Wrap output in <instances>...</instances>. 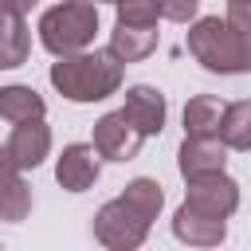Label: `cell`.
Listing matches in <instances>:
<instances>
[{"label":"cell","instance_id":"obj_16","mask_svg":"<svg viewBox=\"0 0 251 251\" xmlns=\"http://www.w3.org/2000/svg\"><path fill=\"white\" fill-rule=\"evenodd\" d=\"M220 137H224L227 149H251V98H239V102L224 106Z\"/></svg>","mask_w":251,"mask_h":251},{"label":"cell","instance_id":"obj_23","mask_svg":"<svg viewBox=\"0 0 251 251\" xmlns=\"http://www.w3.org/2000/svg\"><path fill=\"white\" fill-rule=\"evenodd\" d=\"M227 4H243V0H227Z\"/></svg>","mask_w":251,"mask_h":251},{"label":"cell","instance_id":"obj_21","mask_svg":"<svg viewBox=\"0 0 251 251\" xmlns=\"http://www.w3.org/2000/svg\"><path fill=\"white\" fill-rule=\"evenodd\" d=\"M35 4H39V0H0V8H8V12H20V16H24V12H31Z\"/></svg>","mask_w":251,"mask_h":251},{"label":"cell","instance_id":"obj_14","mask_svg":"<svg viewBox=\"0 0 251 251\" xmlns=\"http://www.w3.org/2000/svg\"><path fill=\"white\" fill-rule=\"evenodd\" d=\"M27 47H31V35H27L24 16L0 8V71L24 67L27 63Z\"/></svg>","mask_w":251,"mask_h":251},{"label":"cell","instance_id":"obj_7","mask_svg":"<svg viewBox=\"0 0 251 251\" xmlns=\"http://www.w3.org/2000/svg\"><path fill=\"white\" fill-rule=\"evenodd\" d=\"M173 235L180 243H192V247H216L227 235V220L212 216V212H200L192 204H180L176 216H173Z\"/></svg>","mask_w":251,"mask_h":251},{"label":"cell","instance_id":"obj_11","mask_svg":"<svg viewBox=\"0 0 251 251\" xmlns=\"http://www.w3.org/2000/svg\"><path fill=\"white\" fill-rule=\"evenodd\" d=\"M47 149H51V129L43 126V118H24V122H16V129H12V137H8V153H12V161H16L20 169L43 165Z\"/></svg>","mask_w":251,"mask_h":251},{"label":"cell","instance_id":"obj_20","mask_svg":"<svg viewBox=\"0 0 251 251\" xmlns=\"http://www.w3.org/2000/svg\"><path fill=\"white\" fill-rule=\"evenodd\" d=\"M157 8H161V16H165V20L184 24V20H192V16H196L200 0H157Z\"/></svg>","mask_w":251,"mask_h":251},{"label":"cell","instance_id":"obj_22","mask_svg":"<svg viewBox=\"0 0 251 251\" xmlns=\"http://www.w3.org/2000/svg\"><path fill=\"white\" fill-rule=\"evenodd\" d=\"M94 4H98V0H94ZM102 4H118V0H102Z\"/></svg>","mask_w":251,"mask_h":251},{"label":"cell","instance_id":"obj_8","mask_svg":"<svg viewBox=\"0 0 251 251\" xmlns=\"http://www.w3.org/2000/svg\"><path fill=\"white\" fill-rule=\"evenodd\" d=\"M180 176L184 180H196V176H208V173H224L227 165V145L224 137H188L184 133V145H180Z\"/></svg>","mask_w":251,"mask_h":251},{"label":"cell","instance_id":"obj_17","mask_svg":"<svg viewBox=\"0 0 251 251\" xmlns=\"http://www.w3.org/2000/svg\"><path fill=\"white\" fill-rule=\"evenodd\" d=\"M43 98L31 86H4L0 90V118L8 122H24V118H43Z\"/></svg>","mask_w":251,"mask_h":251},{"label":"cell","instance_id":"obj_19","mask_svg":"<svg viewBox=\"0 0 251 251\" xmlns=\"http://www.w3.org/2000/svg\"><path fill=\"white\" fill-rule=\"evenodd\" d=\"M114 8H118L122 24H157V16H161L157 0H118Z\"/></svg>","mask_w":251,"mask_h":251},{"label":"cell","instance_id":"obj_10","mask_svg":"<svg viewBox=\"0 0 251 251\" xmlns=\"http://www.w3.org/2000/svg\"><path fill=\"white\" fill-rule=\"evenodd\" d=\"M20 173L24 169L12 161L8 145H0V220H12V224L27 220L31 212V188L24 184Z\"/></svg>","mask_w":251,"mask_h":251},{"label":"cell","instance_id":"obj_3","mask_svg":"<svg viewBox=\"0 0 251 251\" xmlns=\"http://www.w3.org/2000/svg\"><path fill=\"white\" fill-rule=\"evenodd\" d=\"M98 4L94 0H63L39 16V43L51 55H75L94 43Z\"/></svg>","mask_w":251,"mask_h":251},{"label":"cell","instance_id":"obj_2","mask_svg":"<svg viewBox=\"0 0 251 251\" xmlns=\"http://www.w3.org/2000/svg\"><path fill=\"white\" fill-rule=\"evenodd\" d=\"M188 51L212 75L251 71V35H243L231 20H220V16H204L188 27Z\"/></svg>","mask_w":251,"mask_h":251},{"label":"cell","instance_id":"obj_12","mask_svg":"<svg viewBox=\"0 0 251 251\" xmlns=\"http://www.w3.org/2000/svg\"><path fill=\"white\" fill-rule=\"evenodd\" d=\"M126 118L145 133V137H157L165 129V94L153 90V86H129L126 90Z\"/></svg>","mask_w":251,"mask_h":251},{"label":"cell","instance_id":"obj_13","mask_svg":"<svg viewBox=\"0 0 251 251\" xmlns=\"http://www.w3.org/2000/svg\"><path fill=\"white\" fill-rule=\"evenodd\" d=\"M153 47H157V24H122L118 20L114 31H110V51L122 63H137Z\"/></svg>","mask_w":251,"mask_h":251},{"label":"cell","instance_id":"obj_1","mask_svg":"<svg viewBox=\"0 0 251 251\" xmlns=\"http://www.w3.org/2000/svg\"><path fill=\"white\" fill-rule=\"evenodd\" d=\"M51 86L71 102H102L122 86V59L110 47L59 55V63L51 67Z\"/></svg>","mask_w":251,"mask_h":251},{"label":"cell","instance_id":"obj_4","mask_svg":"<svg viewBox=\"0 0 251 251\" xmlns=\"http://www.w3.org/2000/svg\"><path fill=\"white\" fill-rule=\"evenodd\" d=\"M145 235H149V220L141 212H133L122 196L102 204L94 216V239L110 251H133L145 243Z\"/></svg>","mask_w":251,"mask_h":251},{"label":"cell","instance_id":"obj_6","mask_svg":"<svg viewBox=\"0 0 251 251\" xmlns=\"http://www.w3.org/2000/svg\"><path fill=\"white\" fill-rule=\"evenodd\" d=\"M184 204L200 208V212H212V216H231L239 208V184L227 176V173H208V176H196L188 180V196Z\"/></svg>","mask_w":251,"mask_h":251},{"label":"cell","instance_id":"obj_18","mask_svg":"<svg viewBox=\"0 0 251 251\" xmlns=\"http://www.w3.org/2000/svg\"><path fill=\"white\" fill-rule=\"evenodd\" d=\"M122 200H126L133 212H141V216L153 224V220H157V212H161V204H165V192H161V184H157V180L137 176V180H129V184H126Z\"/></svg>","mask_w":251,"mask_h":251},{"label":"cell","instance_id":"obj_9","mask_svg":"<svg viewBox=\"0 0 251 251\" xmlns=\"http://www.w3.org/2000/svg\"><path fill=\"white\" fill-rule=\"evenodd\" d=\"M55 180H59L67 192H86V188L98 180V149H94V141H90V145H82V141L67 145V149L59 153Z\"/></svg>","mask_w":251,"mask_h":251},{"label":"cell","instance_id":"obj_5","mask_svg":"<svg viewBox=\"0 0 251 251\" xmlns=\"http://www.w3.org/2000/svg\"><path fill=\"white\" fill-rule=\"evenodd\" d=\"M141 141H145V133L126 118V110L102 114L94 122V149L106 161H133L137 149H141Z\"/></svg>","mask_w":251,"mask_h":251},{"label":"cell","instance_id":"obj_15","mask_svg":"<svg viewBox=\"0 0 251 251\" xmlns=\"http://www.w3.org/2000/svg\"><path fill=\"white\" fill-rule=\"evenodd\" d=\"M224 122V102L212 94H196L184 106V133L188 137H216Z\"/></svg>","mask_w":251,"mask_h":251}]
</instances>
